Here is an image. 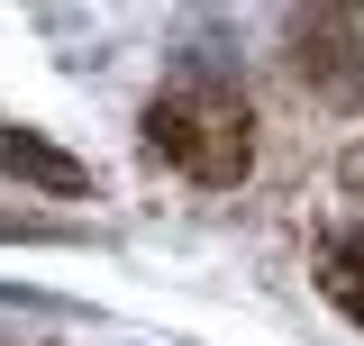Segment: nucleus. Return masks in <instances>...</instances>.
<instances>
[{
	"instance_id": "nucleus-2",
	"label": "nucleus",
	"mask_w": 364,
	"mask_h": 346,
	"mask_svg": "<svg viewBox=\"0 0 364 346\" xmlns=\"http://www.w3.org/2000/svg\"><path fill=\"white\" fill-rule=\"evenodd\" d=\"M0 173L46 182V192H82V164H73L64 146H46V137H9V128H0Z\"/></svg>"
},
{
	"instance_id": "nucleus-1",
	"label": "nucleus",
	"mask_w": 364,
	"mask_h": 346,
	"mask_svg": "<svg viewBox=\"0 0 364 346\" xmlns=\"http://www.w3.org/2000/svg\"><path fill=\"white\" fill-rule=\"evenodd\" d=\"M155 146L173 155L191 182H237L246 173V100H228V91H210V83H191V91H173V100H155Z\"/></svg>"
}]
</instances>
